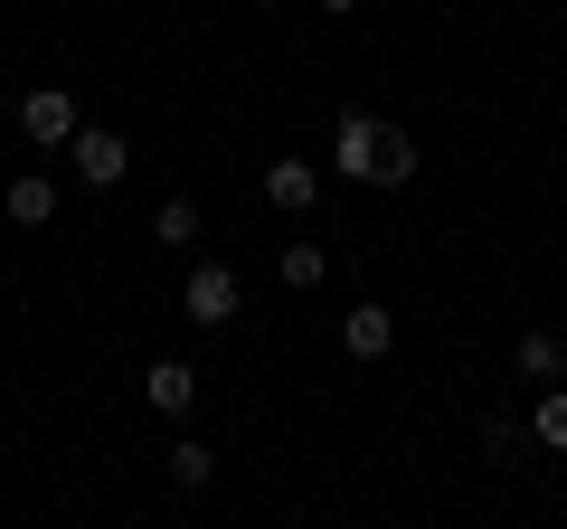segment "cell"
<instances>
[{"label":"cell","instance_id":"1","mask_svg":"<svg viewBox=\"0 0 567 529\" xmlns=\"http://www.w3.org/2000/svg\"><path fill=\"white\" fill-rule=\"evenodd\" d=\"M331 170H341V180H369V189H406L416 180V143H406L398 123H379V114L350 104V114L331 123Z\"/></svg>","mask_w":567,"mask_h":529},{"label":"cell","instance_id":"2","mask_svg":"<svg viewBox=\"0 0 567 529\" xmlns=\"http://www.w3.org/2000/svg\"><path fill=\"white\" fill-rule=\"evenodd\" d=\"M181 312L199 331H218V322H237V312H246V293H237V274H227L218 256H199V264H189V284H181Z\"/></svg>","mask_w":567,"mask_h":529},{"label":"cell","instance_id":"3","mask_svg":"<svg viewBox=\"0 0 567 529\" xmlns=\"http://www.w3.org/2000/svg\"><path fill=\"white\" fill-rule=\"evenodd\" d=\"M20 133H29V143H48V152H66L85 133V114H76L66 85H39V95H20Z\"/></svg>","mask_w":567,"mask_h":529},{"label":"cell","instance_id":"4","mask_svg":"<svg viewBox=\"0 0 567 529\" xmlns=\"http://www.w3.org/2000/svg\"><path fill=\"white\" fill-rule=\"evenodd\" d=\"M66 152H76V180H85V189H114L123 170H133V143H123L114 123H85V133H76Z\"/></svg>","mask_w":567,"mask_h":529},{"label":"cell","instance_id":"5","mask_svg":"<svg viewBox=\"0 0 567 529\" xmlns=\"http://www.w3.org/2000/svg\"><path fill=\"white\" fill-rule=\"evenodd\" d=\"M341 350H350V360H388V350H398V312H388V303H350L341 312Z\"/></svg>","mask_w":567,"mask_h":529},{"label":"cell","instance_id":"6","mask_svg":"<svg viewBox=\"0 0 567 529\" xmlns=\"http://www.w3.org/2000/svg\"><path fill=\"white\" fill-rule=\"evenodd\" d=\"M265 199H275L284 218H303V208L322 199V170H312V162H293V152H284V162H265Z\"/></svg>","mask_w":567,"mask_h":529},{"label":"cell","instance_id":"7","mask_svg":"<svg viewBox=\"0 0 567 529\" xmlns=\"http://www.w3.org/2000/svg\"><path fill=\"white\" fill-rule=\"evenodd\" d=\"M142 397H152L162 416H189V407H199V369H189V360H152V369H142Z\"/></svg>","mask_w":567,"mask_h":529},{"label":"cell","instance_id":"8","mask_svg":"<svg viewBox=\"0 0 567 529\" xmlns=\"http://www.w3.org/2000/svg\"><path fill=\"white\" fill-rule=\"evenodd\" d=\"M511 369H520V378H548V387H558V369H567V341H558V331H520Z\"/></svg>","mask_w":567,"mask_h":529},{"label":"cell","instance_id":"9","mask_svg":"<svg viewBox=\"0 0 567 529\" xmlns=\"http://www.w3.org/2000/svg\"><path fill=\"white\" fill-rule=\"evenodd\" d=\"M10 218H20V227H48V218H58V180H10Z\"/></svg>","mask_w":567,"mask_h":529},{"label":"cell","instance_id":"10","mask_svg":"<svg viewBox=\"0 0 567 529\" xmlns=\"http://www.w3.org/2000/svg\"><path fill=\"white\" fill-rule=\"evenodd\" d=\"M322 274H331V256H322L312 237H293V246H284V284H293V293H312Z\"/></svg>","mask_w":567,"mask_h":529},{"label":"cell","instance_id":"11","mask_svg":"<svg viewBox=\"0 0 567 529\" xmlns=\"http://www.w3.org/2000/svg\"><path fill=\"white\" fill-rule=\"evenodd\" d=\"M171 483H181V491H208V483H218V454H208V445H171Z\"/></svg>","mask_w":567,"mask_h":529},{"label":"cell","instance_id":"12","mask_svg":"<svg viewBox=\"0 0 567 529\" xmlns=\"http://www.w3.org/2000/svg\"><path fill=\"white\" fill-rule=\"evenodd\" d=\"M152 237H162V246H199V199H162Z\"/></svg>","mask_w":567,"mask_h":529},{"label":"cell","instance_id":"13","mask_svg":"<svg viewBox=\"0 0 567 529\" xmlns=\"http://www.w3.org/2000/svg\"><path fill=\"white\" fill-rule=\"evenodd\" d=\"M529 435H539L548 454H567V387H548V397H539V416H529Z\"/></svg>","mask_w":567,"mask_h":529},{"label":"cell","instance_id":"14","mask_svg":"<svg viewBox=\"0 0 567 529\" xmlns=\"http://www.w3.org/2000/svg\"><path fill=\"white\" fill-rule=\"evenodd\" d=\"M312 10H331V20H350V10H360V0H312Z\"/></svg>","mask_w":567,"mask_h":529}]
</instances>
